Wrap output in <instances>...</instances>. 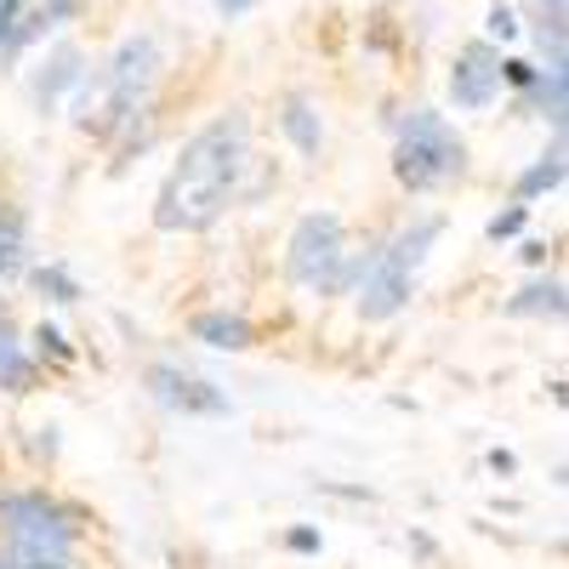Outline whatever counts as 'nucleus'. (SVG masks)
I'll return each mask as SVG.
<instances>
[{
    "label": "nucleus",
    "instance_id": "f03ea898",
    "mask_svg": "<svg viewBox=\"0 0 569 569\" xmlns=\"http://www.w3.org/2000/svg\"><path fill=\"white\" fill-rule=\"evenodd\" d=\"M467 171V142L439 109H410L393 142V177L410 194H433V188L461 182Z\"/></svg>",
    "mask_w": 569,
    "mask_h": 569
},
{
    "label": "nucleus",
    "instance_id": "a211bd4d",
    "mask_svg": "<svg viewBox=\"0 0 569 569\" xmlns=\"http://www.w3.org/2000/svg\"><path fill=\"white\" fill-rule=\"evenodd\" d=\"M525 222H530V206H507L501 217H490V228H485V233H490V240L501 246V240H512V233L525 228Z\"/></svg>",
    "mask_w": 569,
    "mask_h": 569
},
{
    "label": "nucleus",
    "instance_id": "4468645a",
    "mask_svg": "<svg viewBox=\"0 0 569 569\" xmlns=\"http://www.w3.org/2000/svg\"><path fill=\"white\" fill-rule=\"evenodd\" d=\"M518 109L525 114H541V120H552V126H563V69H541L536 74V86L518 98Z\"/></svg>",
    "mask_w": 569,
    "mask_h": 569
},
{
    "label": "nucleus",
    "instance_id": "a878e982",
    "mask_svg": "<svg viewBox=\"0 0 569 569\" xmlns=\"http://www.w3.org/2000/svg\"><path fill=\"white\" fill-rule=\"evenodd\" d=\"M518 257H525V262H547V246H541V240H530V246L518 251Z\"/></svg>",
    "mask_w": 569,
    "mask_h": 569
},
{
    "label": "nucleus",
    "instance_id": "4be33fe9",
    "mask_svg": "<svg viewBox=\"0 0 569 569\" xmlns=\"http://www.w3.org/2000/svg\"><path fill=\"white\" fill-rule=\"evenodd\" d=\"M23 23V0H0V52H7V40L18 34Z\"/></svg>",
    "mask_w": 569,
    "mask_h": 569
},
{
    "label": "nucleus",
    "instance_id": "0eeeda50",
    "mask_svg": "<svg viewBox=\"0 0 569 569\" xmlns=\"http://www.w3.org/2000/svg\"><path fill=\"white\" fill-rule=\"evenodd\" d=\"M410 284H416V268H405L388 246L370 257V268H365V279H359V313L370 319V325H382V319H393L405 302H410Z\"/></svg>",
    "mask_w": 569,
    "mask_h": 569
},
{
    "label": "nucleus",
    "instance_id": "6ab92c4d",
    "mask_svg": "<svg viewBox=\"0 0 569 569\" xmlns=\"http://www.w3.org/2000/svg\"><path fill=\"white\" fill-rule=\"evenodd\" d=\"M34 348H40V359H52V365H69V359H74L69 342H63V330H52V325L34 330Z\"/></svg>",
    "mask_w": 569,
    "mask_h": 569
},
{
    "label": "nucleus",
    "instance_id": "5701e85b",
    "mask_svg": "<svg viewBox=\"0 0 569 569\" xmlns=\"http://www.w3.org/2000/svg\"><path fill=\"white\" fill-rule=\"evenodd\" d=\"M284 547H291V552H319L325 541H319V530L302 525V530H284Z\"/></svg>",
    "mask_w": 569,
    "mask_h": 569
},
{
    "label": "nucleus",
    "instance_id": "f8f14e48",
    "mask_svg": "<svg viewBox=\"0 0 569 569\" xmlns=\"http://www.w3.org/2000/svg\"><path fill=\"white\" fill-rule=\"evenodd\" d=\"M0 388L7 393H34L40 388V370H34V359L23 353V342H18V330L0 319Z\"/></svg>",
    "mask_w": 569,
    "mask_h": 569
},
{
    "label": "nucleus",
    "instance_id": "f257e3e1",
    "mask_svg": "<svg viewBox=\"0 0 569 569\" xmlns=\"http://www.w3.org/2000/svg\"><path fill=\"white\" fill-rule=\"evenodd\" d=\"M246 166H251V120L240 109L206 120L194 137L182 142L177 166L166 171L160 200H154V222L166 233H200V228H211L233 206V194H240Z\"/></svg>",
    "mask_w": 569,
    "mask_h": 569
},
{
    "label": "nucleus",
    "instance_id": "dca6fc26",
    "mask_svg": "<svg viewBox=\"0 0 569 569\" xmlns=\"http://www.w3.org/2000/svg\"><path fill=\"white\" fill-rule=\"evenodd\" d=\"M23 251H29L23 217L18 211H0V279H18L23 273Z\"/></svg>",
    "mask_w": 569,
    "mask_h": 569
},
{
    "label": "nucleus",
    "instance_id": "6e6552de",
    "mask_svg": "<svg viewBox=\"0 0 569 569\" xmlns=\"http://www.w3.org/2000/svg\"><path fill=\"white\" fill-rule=\"evenodd\" d=\"M149 393H154L166 410H177V416H228V410H233L222 388L200 382V376H188V370H177V365H154V370H149Z\"/></svg>",
    "mask_w": 569,
    "mask_h": 569
},
{
    "label": "nucleus",
    "instance_id": "412c9836",
    "mask_svg": "<svg viewBox=\"0 0 569 569\" xmlns=\"http://www.w3.org/2000/svg\"><path fill=\"white\" fill-rule=\"evenodd\" d=\"M485 29H490L496 40H512V34H518V12L507 7V0H496V7H490V23H485Z\"/></svg>",
    "mask_w": 569,
    "mask_h": 569
},
{
    "label": "nucleus",
    "instance_id": "b1692460",
    "mask_svg": "<svg viewBox=\"0 0 569 569\" xmlns=\"http://www.w3.org/2000/svg\"><path fill=\"white\" fill-rule=\"evenodd\" d=\"M211 7L222 12V18H246V12H257L262 0H211Z\"/></svg>",
    "mask_w": 569,
    "mask_h": 569
},
{
    "label": "nucleus",
    "instance_id": "aec40b11",
    "mask_svg": "<svg viewBox=\"0 0 569 569\" xmlns=\"http://www.w3.org/2000/svg\"><path fill=\"white\" fill-rule=\"evenodd\" d=\"M74 12H80V0H46V7H40L29 23H34V29H58V23L74 18Z\"/></svg>",
    "mask_w": 569,
    "mask_h": 569
},
{
    "label": "nucleus",
    "instance_id": "1a4fd4ad",
    "mask_svg": "<svg viewBox=\"0 0 569 569\" xmlns=\"http://www.w3.org/2000/svg\"><path fill=\"white\" fill-rule=\"evenodd\" d=\"M80 80H86V52L80 46H58V52L40 63V74H34V109L52 114L63 91H80Z\"/></svg>",
    "mask_w": 569,
    "mask_h": 569
},
{
    "label": "nucleus",
    "instance_id": "20e7f679",
    "mask_svg": "<svg viewBox=\"0 0 569 569\" xmlns=\"http://www.w3.org/2000/svg\"><path fill=\"white\" fill-rule=\"evenodd\" d=\"M0 525H7V547H29V552H52L69 558L80 525H74V507L52 501L46 490H18V496H0Z\"/></svg>",
    "mask_w": 569,
    "mask_h": 569
},
{
    "label": "nucleus",
    "instance_id": "7ed1b4c3",
    "mask_svg": "<svg viewBox=\"0 0 569 569\" xmlns=\"http://www.w3.org/2000/svg\"><path fill=\"white\" fill-rule=\"evenodd\" d=\"M160 80V40L142 29V34H126L120 52L109 58L103 69V109L91 120L98 137H114L120 126H131L137 114H149V91Z\"/></svg>",
    "mask_w": 569,
    "mask_h": 569
},
{
    "label": "nucleus",
    "instance_id": "393cba45",
    "mask_svg": "<svg viewBox=\"0 0 569 569\" xmlns=\"http://www.w3.org/2000/svg\"><path fill=\"white\" fill-rule=\"evenodd\" d=\"M490 467H496V472H512L518 461H512V450H490Z\"/></svg>",
    "mask_w": 569,
    "mask_h": 569
},
{
    "label": "nucleus",
    "instance_id": "bb28decb",
    "mask_svg": "<svg viewBox=\"0 0 569 569\" xmlns=\"http://www.w3.org/2000/svg\"><path fill=\"white\" fill-rule=\"evenodd\" d=\"M541 18H563V0H541Z\"/></svg>",
    "mask_w": 569,
    "mask_h": 569
},
{
    "label": "nucleus",
    "instance_id": "9d476101",
    "mask_svg": "<svg viewBox=\"0 0 569 569\" xmlns=\"http://www.w3.org/2000/svg\"><path fill=\"white\" fill-rule=\"evenodd\" d=\"M188 330H194V342L222 348V353H246V348L257 342V325H251L246 313H228V308L194 313V319H188Z\"/></svg>",
    "mask_w": 569,
    "mask_h": 569
},
{
    "label": "nucleus",
    "instance_id": "f3484780",
    "mask_svg": "<svg viewBox=\"0 0 569 569\" xmlns=\"http://www.w3.org/2000/svg\"><path fill=\"white\" fill-rule=\"evenodd\" d=\"M34 284H40V291L46 297H52V302H80V284L58 268V262H46V268H34Z\"/></svg>",
    "mask_w": 569,
    "mask_h": 569
},
{
    "label": "nucleus",
    "instance_id": "2eb2a0df",
    "mask_svg": "<svg viewBox=\"0 0 569 569\" xmlns=\"http://www.w3.org/2000/svg\"><path fill=\"white\" fill-rule=\"evenodd\" d=\"M507 313H512V319H518V313H547V319H558V313H563V284H558V279L525 284V291L507 302Z\"/></svg>",
    "mask_w": 569,
    "mask_h": 569
},
{
    "label": "nucleus",
    "instance_id": "ddd939ff",
    "mask_svg": "<svg viewBox=\"0 0 569 569\" xmlns=\"http://www.w3.org/2000/svg\"><path fill=\"white\" fill-rule=\"evenodd\" d=\"M558 182H563V137H552V149L512 182V206H536L541 194H552Z\"/></svg>",
    "mask_w": 569,
    "mask_h": 569
},
{
    "label": "nucleus",
    "instance_id": "39448f33",
    "mask_svg": "<svg viewBox=\"0 0 569 569\" xmlns=\"http://www.w3.org/2000/svg\"><path fill=\"white\" fill-rule=\"evenodd\" d=\"M348 257V228L337 211H308L291 233V257H284V268H291L297 284H308V291H330V279H337Z\"/></svg>",
    "mask_w": 569,
    "mask_h": 569
},
{
    "label": "nucleus",
    "instance_id": "423d86ee",
    "mask_svg": "<svg viewBox=\"0 0 569 569\" xmlns=\"http://www.w3.org/2000/svg\"><path fill=\"white\" fill-rule=\"evenodd\" d=\"M501 98V52L496 40H467L450 63V103L467 114H485Z\"/></svg>",
    "mask_w": 569,
    "mask_h": 569
},
{
    "label": "nucleus",
    "instance_id": "9b49d317",
    "mask_svg": "<svg viewBox=\"0 0 569 569\" xmlns=\"http://www.w3.org/2000/svg\"><path fill=\"white\" fill-rule=\"evenodd\" d=\"M279 131L297 142V154L319 160V149H325V120H319V109L302 98V91H291V98L279 103Z\"/></svg>",
    "mask_w": 569,
    "mask_h": 569
}]
</instances>
